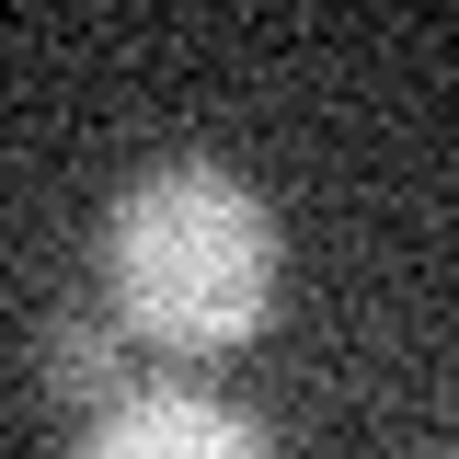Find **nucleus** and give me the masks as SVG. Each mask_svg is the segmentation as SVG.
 I'll return each mask as SVG.
<instances>
[{"label": "nucleus", "mask_w": 459, "mask_h": 459, "mask_svg": "<svg viewBox=\"0 0 459 459\" xmlns=\"http://www.w3.org/2000/svg\"><path fill=\"white\" fill-rule=\"evenodd\" d=\"M104 299L115 333L161 356H230L276 310V219L230 161H161L104 219Z\"/></svg>", "instance_id": "1"}, {"label": "nucleus", "mask_w": 459, "mask_h": 459, "mask_svg": "<svg viewBox=\"0 0 459 459\" xmlns=\"http://www.w3.org/2000/svg\"><path fill=\"white\" fill-rule=\"evenodd\" d=\"M81 459H276L264 448V425L219 391H126L92 413V437Z\"/></svg>", "instance_id": "2"}, {"label": "nucleus", "mask_w": 459, "mask_h": 459, "mask_svg": "<svg viewBox=\"0 0 459 459\" xmlns=\"http://www.w3.org/2000/svg\"><path fill=\"white\" fill-rule=\"evenodd\" d=\"M35 368H47V391H69V402H126L115 391V368H126V333H115V322H47Z\"/></svg>", "instance_id": "3"}]
</instances>
